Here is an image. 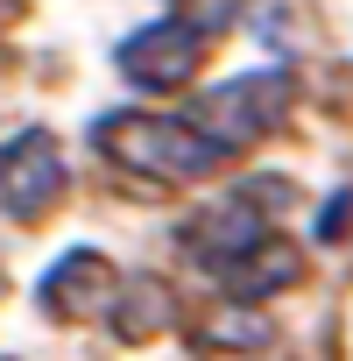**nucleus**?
<instances>
[{"label":"nucleus","instance_id":"nucleus-1","mask_svg":"<svg viewBox=\"0 0 353 361\" xmlns=\"http://www.w3.org/2000/svg\"><path fill=\"white\" fill-rule=\"evenodd\" d=\"M92 149L120 177H134V185H198V177H212L219 156H226L219 142H205L191 128V114L169 121V114H134V106L99 114L92 121Z\"/></svg>","mask_w":353,"mask_h":361},{"label":"nucleus","instance_id":"nucleus-2","mask_svg":"<svg viewBox=\"0 0 353 361\" xmlns=\"http://www.w3.org/2000/svg\"><path fill=\"white\" fill-rule=\"evenodd\" d=\"M290 213V185L283 177H255V185H233V192H212L184 227H176V241H184L191 262L205 269H226L233 255H248L262 234H276V220Z\"/></svg>","mask_w":353,"mask_h":361},{"label":"nucleus","instance_id":"nucleus-3","mask_svg":"<svg viewBox=\"0 0 353 361\" xmlns=\"http://www.w3.org/2000/svg\"><path fill=\"white\" fill-rule=\"evenodd\" d=\"M290 99L297 92H290L283 71H240V78H226V85H212V92L191 99V128L233 156V149H255V142L283 135Z\"/></svg>","mask_w":353,"mask_h":361},{"label":"nucleus","instance_id":"nucleus-4","mask_svg":"<svg viewBox=\"0 0 353 361\" xmlns=\"http://www.w3.org/2000/svg\"><path fill=\"white\" fill-rule=\"evenodd\" d=\"M120 78L141 85V92H184L198 78V57H205V29L191 15H162L148 29H134L120 50Z\"/></svg>","mask_w":353,"mask_h":361},{"label":"nucleus","instance_id":"nucleus-5","mask_svg":"<svg viewBox=\"0 0 353 361\" xmlns=\"http://www.w3.org/2000/svg\"><path fill=\"white\" fill-rule=\"evenodd\" d=\"M64 199V149L50 128H22L0 142V213L8 220H43Z\"/></svg>","mask_w":353,"mask_h":361},{"label":"nucleus","instance_id":"nucleus-6","mask_svg":"<svg viewBox=\"0 0 353 361\" xmlns=\"http://www.w3.org/2000/svg\"><path fill=\"white\" fill-rule=\"evenodd\" d=\"M120 269H113V255H99V248H71V255H57L50 269H43V283H36V305L50 312V319H106L113 305H120Z\"/></svg>","mask_w":353,"mask_h":361},{"label":"nucleus","instance_id":"nucleus-7","mask_svg":"<svg viewBox=\"0 0 353 361\" xmlns=\"http://www.w3.org/2000/svg\"><path fill=\"white\" fill-rule=\"evenodd\" d=\"M304 276V248L297 241H283V234H262L248 255H233L226 269H219V283H226V298H248V305H269L276 290H290Z\"/></svg>","mask_w":353,"mask_h":361},{"label":"nucleus","instance_id":"nucleus-8","mask_svg":"<svg viewBox=\"0 0 353 361\" xmlns=\"http://www.w3.org/2000/svg\"><path fill=\"white\" fill-rule=\"evenodd\" d=\"M106 326H113L120 347H148L155 333L176 326V290H169L162 276H127V283H120V305L106 312Z\"/></svg>","mask_w":353,"mask_h":361},{"label":"nucleus","instance_id":"nucleus-9","mask_svg":"<svg viewBox=\"0 0 353 361\" xmlns=\"http://www.w3.org/2000/svg\"><path fill=\"white\" fill-rule=\"evenodd\" d=\"M191 340H198V347H212V354H248V347H269V340H276V326H269V312H262V305L233 298V305H219L212 319H198V326H191Z\"/></svg>","mask_w":353,"mask_h":361},{"label":"nucleus","instance_id":"nucleus-10","mask_svg":"<svg viewBox=\"0 0 353 361\" xmlns=\"http://www.w3.org/2000/svg\"><path fill=\"white\" fill-rule=\"evenodd\" d=\"M176 8H184V15H191V22H198V29L212 36V29H233V15H240V0H176Z\"/></svg>","mask_w":353,"mask_h":361},{"label":"nucleus","instance_id":"nucleus-11","mask_svg":"<svg viewBox=\"0 0 353 361\" xmlns=\"http://www.w3.org/2000/svg\"><path fill=\"white\" fill-rule=\"evenodd\" d=\"M346 220H353V192H339V199L318 213V241H339V234H346Z\"/></svg>","mask_w":353,"mask_h":361}]
</instances>
